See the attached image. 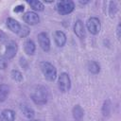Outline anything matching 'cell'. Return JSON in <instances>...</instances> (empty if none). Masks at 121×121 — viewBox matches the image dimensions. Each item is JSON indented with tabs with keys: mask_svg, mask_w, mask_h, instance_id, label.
Here are the masks:
<instances>
[{
	"mask_svg": "<svg viewBox=\"0 0 121 121\" xmlns=\"http://www.w3.org/2000/svg\"><path fill=\"white\" fill-rule=\"evenodd\" d=\"M21 111L24 113V115L26 117H27L28 119H32L35 116V112L32 108H30L28 105L26 104H22L21 105Z\"/></svg>",
	"mask_w": 121,
	"mask_h": 121,
	"instance_id": "cell-15",
	"label": "cell"
},
{
	"mask_svg": "<svg viewBox=\"0 0 121 121\" xmlns=\"http://www.w3.org/2000/svg\"><path fill=\"white\" fill-rule=\"evenodd\" d=\"M7 66H8V63H7V60L4 58V57H2V56H0V69H5V68H7Z\"/></svg>",
	"mask_w": 121,
	"mask_h": 121,
	"instance_id": "cell-23",
	"label": "cell"
},
{
	"mask_svg": "<svg viewBox=\"0 0 121 121\" xmlns=\"http://www.w3.org/2000/svg\"><path fill=\"white\" fill-rule=\"evenodd\" d=\"M111 108H112V105H111V102L110 100H105L104 103H103V106H102V114L104 117H108L111 113Z\"/></svg>",
	"mask_w": 121,
	"mask_h": 121,
	"instance_id": "cell-19",
	"label": "cell"
},
{
	"mask_svg": "<svg viewBox=\"0 0 121 121\" xmlns=\"http://www.w3.org/2000/svg\"><path fill=\"white\" fill-rule=\"evenodd\" d=\"M24 9H25L24 5H18V6H16V7L14 8L13 10H14V12H23Z\"/></svg>",
	"mask_w": 121,
	"mask_h": 121,
	"instance_id": "cell-24",
	"label": "cell"
},
{
	"mask_svg": "<svg viewBox=\"0 0 121 121\" xmlns=\"http://www.w3.org/2000/svg\"><path fill=\"white\" fill-rule=\"evenodd\" d=\"M10 75H11V78H12L15 81H17V82H21V81L23 80V75H22V73H21L20 71H18V70H12L11 73H10Z\"/></svg>",
	"mask_w": 121,
	"mask_h": 121,
	"instance_id": "cell-21",
	"label": "cell"
},
{
	"mask_svg": "<svg viewBox=\"0 0 121 121\" xmlns=\"http://www.w3.org/2000/svg\"><path fill=\"white\" fill-rule=\"evenodd\" d=\"M30 97L36 105H44L48 99V91L43 85L35 86L31 91Z\"/></svg>",
	"mask_w": 121,
	"mask_h": 121,
	"instance_id": "cell-1",
	"label": "cell"
},
{
	"mask_svg": "<svg viewBox=\"0 0 121 121\" xmlns=\"http://www.w3.org/2000/svg\"><path fill=\"white\" fill-rule=\"evenodd\" d=\"M86 26H87V29L89 30V32L93 35H97L101 30V23H100L99 19L96 17L89 18L86 23Z\"/></svg>",
	"mask_w": 121,
	"mask_h": 121,
	"instance_id": "cell-5",
	"label": "cell"
},
{
	"mask_svg": "<svg viewBox=\"0 0 121 121\" xmlns=\"http://www.w3.org/2000/svg\"><path fill=\"white\" fill-rule=\"evenodd\" d=\"M30 30H29V27L26 26H21V28H20V31L18 32V35L21 37V38H25L26 36H28Z\"/></svg>",
	"mask_w": 121,
	"mask_h": 121,
	"instance_id": "cell-22",
	"label": "cell"
},
{
	"mask_svg": "<svg viewBox=\"0 0 121 121\" xmlns=\"http://www.w3.org/2000/svg\"><path fill=\"white\" fill-rule=\"evenodd\" d=\"M24 50H25V53L29 55V56L34 55V53L36 51V44H35V43L32 40L26 41V43H24Z\"/></svg>",
	"mask_w": 121,
	"mask_h": 121,
	"instance_id": "cell-13",
	"label": "cell"
},
{
	"mask_svg": "<svg viewBox=\"0 0 121 121\" xmlns=\"http://www.w3.org/2000/svg\"><path fill=\"white\" fill-rule=\"evenodd\" d=\"M117 12V5L116 2L114 1H111L109 3V14L111 15V17H113Z\"/></svg>",
	"mask_w": 121,
	"mask_h": 121,
	"instance_id": "cell-20",
	"label": "cell"
},
{
	"mask_svg": "<svg viewBox=\"0 0 121 121\" xmlns=\"http://www.w3.org/2000/svg\"><path fill=\"white\" fill-rule=\"evenodd\" d=\"M57 11L60 15H67L71 13L75 9V3L71 0L59 1L57 3Z\"/></svg>",
	"mask_w": 121,
	"mask_h": 121,
	"instance_id": "cell-3",
	"label": "cell"
},
{
	"mask_svg": "<svg viewBox=\"0 0 121 121\" xmlns=\"http://www.w3.org/2000/svg\"><path fill=\"white\" fill-rule=\"evenodd\" d=\"M87 67H88L89 72L94 74V75H96V74H98L100 72V65H99L98 62H96L95 60H90L88 62Z\"/></svg>",
	"mask_w": 121,
	"mask_h": 121,
	"instance_id": "cell-16",
	"label": "cell"
},
{
	"mask_svg": "<svg viewBox=\"0 0 121 121\" xmlns=\"http://www.w3.org/2000/svg\"><path fill=\"white\" fill-rule=\"evenodd\" d=\"M6 23H7L8 28H9L10 31H12V32L18 34V32L20 31V28H21V25L19 24L18 21H16V20L13 19V18H8V19L6 20Z\"/></svg>",
	"mask_w": 121,
	"mask_h": 121,
	"instance_id": "cell-11",
	"label": "cell"
},
{
	"mask_svg": "<svg viewBox=\"0 0 121 121\" xmlns=\"http://www.w3.org/2000/svg\"><path fill=\"white\" fill-rule=\"evenodd\" d=\"M20 64H21V66H22L23 68H25V69H26V68H27V63H26V59L21 58V59H20Z\"/></svg>",
	"mask_w": 121,
	"mask_h": 121,
	"instance_id": "cell-26",
	"label": "cell"
},
{
	"mask_svg": "<svg viewBox=\"0 0 121 121\" xmlns=\"http://www.w3.org/2000/svg\"><path fill=\"white\" fill-rule=\"evenodd\" d=\"M40 67L41 70L45 78V79H47L48 81H54L57 78V69L56 67L48 62V61H42L40 63Z\"/></svg>",
	"mask_w": 121,
	"mask_h": 121,
	"instance_id": "cell-2",
	"label": "cell"
},
{
	"mask_svg": "<svg viewBox=\"0 0 121 121\" xmlns=\"http://www.w3.org/2000/svg\"><path fill=\"white\" fill-rule=\"evenodd\" d=\"M9 94V87L7 84H1L0 85V102L6 101Z\"/></svg>",
	"mask_w": 121,
	"mask_h": 121,
	"instance_id": "cell-17",
	"label": "cell"
},
{
	"mask_svg": "<svg viewBox=\"0 0 121 121\" xmlns=\"http://www.w3.org/2000/svg\"><path fill=\"white\" fill-rule=\"evenodd\" d=\"M28 5L31 7V9L35 11H43L44 9V6L43 4L41 2V1H38V0H30V1H27Z\"/></svg>",
	"mask_w": 121,
	"mask_h": 121,
	"instance_id": "cell-18",
	"label": "cell"
},
{
	"mask_svg": "<svg viewBox=\"0 0 121 121\" xmlns=\"http://www.w3.org/2000/svg\"><path fill=\"white\" fill-rule=\"evenodd\" d=\"M17 43L14 41H9L8 42L7 45H6V49L4 52V58L6 60H11L15 57L16 53H17Z\"/></svg>",
	"mask_w": 121,
	"mask_h": 121,
	"instance_id": "cell-6",
	"label": "cell"
},
{
	"mask_svg": "<svg viewBox=\"0 0 121 121\" xmlns=\"http://www.w3.org/2000/svg\"><path fill=\"white\" fill-rule=\"evenodd\" d=\"M29 121H40V120H37V119H29Z\"/></svg>",
	"mask_w": 121,
	"mask_h": 121,
	"instance_id": "cell-28",
	"label": "cell"
},
{
	"mask_svg": "<svg viewBox=\"0 0 121 121\" xmlns=\"http://www.w3.org/2000/svg\"><path fill=\"white\" fill-rule=\"evenodd\" d=\"M8 40V36L2 31V30H0V41L2 42V43H4V42H6Z\"/></svg>",
	"mask_w": 121,
	"mask_h": 121,
	"instance_id": "cell-25",
	"label": "cell"
},
{
	"mask_svg": "<svg viewBox=\"0 0 121 121\" xmlns=\"http://www.w3.org/2000/svg\"><path fill=\"white\" fill-rule=\"evenodd\" d=\"M54 40H55V43H56L58 47H62L66 43L67 39H66V35L63 31L57 30L54 33Z\"/></svg>",
	"mask_w": 121,
	"mask_h": 121,
	"instance_id": "cell-10",
	"label": "cell"
},
{
	"mask_svg": "<svg viewBox=\"0 0 121 121\" xmlns=\"http://www.w3.org/2000/svg\"><path fill=\"white\" fill-rule=\"evenodd\" d=\"M74 32L75 34L79 38V39H83L86 35L85 33V27L83 25V22L81 20H77L75 22L74 25Z\"/></svg>",
	"mask_w": 121,
	"mask_h": 121,
	"instance_id": "cell-9",
	"label": "cell"
},
{
	"mask_svg": "<svg viewBox=\"0 0 121 121\" xmlns=\"http://www.w3.org/2000/svg\"><path fill=\"white\" fill-rule=\"evenodd\" d=\"M23 20L26 24H28L30 26H34V25H37V24L40 23V17L34 11H27V12H26L23 15Z\"/></svg>",
	"mask_w": 121,
	"mask_h": 121,
	"instance_id": "cell-8",
	"label": "cell"
},
{
	"mask_svg": "<svg viewBox=\"0 0 121 121\" xmlns=\"http://www.w3.org/2000/svg\"><path fill=\"white\" fill-rule=\"evenodd\" d=\"M120 24H118L117 25V28H116V33H117V37H118V39H120V36H121V30H120Z\"/></svg>",
	"mask_w": 121,
	"mask_h": 121,
	"instance_id": "cell-27",
	"label": "cell"
},
{
	"mask_svg": "<svg viewBox=\"0 0 121 121\" xmlns=\"http://www.w3.org/2000/svg\"><path fill=\"white\" fill-rule=\"evenodd\" d=\"M72 113H73V117H74L75 121H81L84 116V111L80 105L74 106V108L72 110Z\"/></svg>",
	"mask_w": 121,
	"mask_h": 121,
	"instance_id": "cell-14",
	"label": "cell"
},
{
	"mask_svg": "<svg viewBox=\"0 0 121 121\" xmlns=\"http://www.w3.org/2000/svg\"><path fill=\"white\" fill-rule=\"evenodd\" d=\"M38 43H39V45L41 46V48L45 51V52H48L50 50V39H49V36L46 32H41L38 34Z\"/></svg>",
	"mask_w": 121,
	"mask_h": 121,
	"instance_id": "cell-7",
	"label": "cell"
},
{
	"mask_svg": "<svg viewBox=\"0 0 121 121\" xmlns=\"http://www.w3.org/2000/svg\"><path fill=\"white\" fill-rule=\"evenodd\" d=\"M15 112L12 110L6 109L0 113V121H14Z\"/></svg>",
	"mask_w": 121,
	"mask_h": 121,
	"instance_id": "cell-12",
	"label": "cell"
},
{
	"mask_svg": "<svg viewBox=\"0 0 121 121\" xmlns=\"http://www.w3.org/2000/svg\"><path fill=\"white\" fill-rule=\"evenodd\" d=\"M58 86L61 93H67L71 88V79L67 73L63 72L59 76Z\"/></svg>",
	"mask_w": 121,
	"mask_h": 121,
	"instance_id": "cell-4",
	"label": "cell"
}]
</instances>
